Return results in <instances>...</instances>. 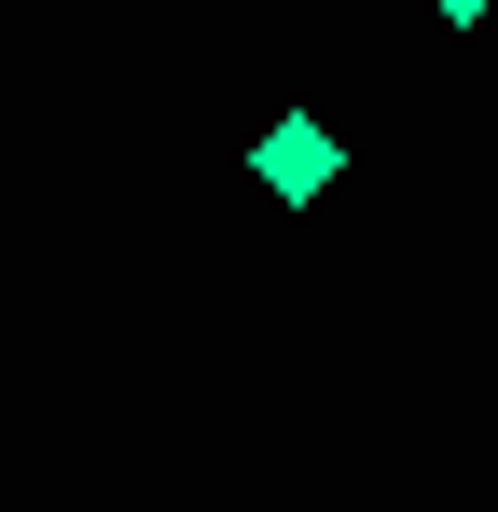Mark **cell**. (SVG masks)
<instances>
[{
	"label": "cell",
	"mask_w": 498,
	"mask_h": 512,
	"mask_svg": "<svg viewBox=\"0 0 498 512\" xmlns=\"http://www.w3.org/2000/svg\"><path fill=\"white\" fill-rule=\"evenodd\" d=\"M249 167H263V194L319 208L332 180H346V139H332V125H263V153H249Z\"/></svg>",
	"instance_id": "1"
},
{
	"label": "cell",
	"mask_w": 498,
	"mask_h": 512,
	"mask_svg": "<svg viewBox=\"0 0 498 512\" xmlns=\"http://www.w3.org/2000/svg\"><path fill=\"white\" fill-rule=\"evenodd\" d=\"M429 14H443V28H471V14H485V0H429Z\"/></svg>",
	"instance_id": "2"
}]
</instances>
